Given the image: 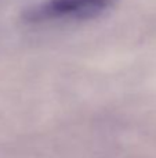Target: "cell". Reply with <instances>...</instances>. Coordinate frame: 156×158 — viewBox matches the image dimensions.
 <instances>
[{
	"mask_svg": "<svg viewBox=\"0 0 156 158\" xmlns=\"http://www.w3.org/2000/svg\"><path fill=\"white\" fill-rule=\"evenodd\" d=\"M118 0H44L26 10L24 18L29 22L55 19H90L115 7Z\"/></svg>",
	"mask_w": 156,
	"mask_h": 158,
	"instance_id": "6da1fadb",
	"label": "cell"
}]
</instances>
